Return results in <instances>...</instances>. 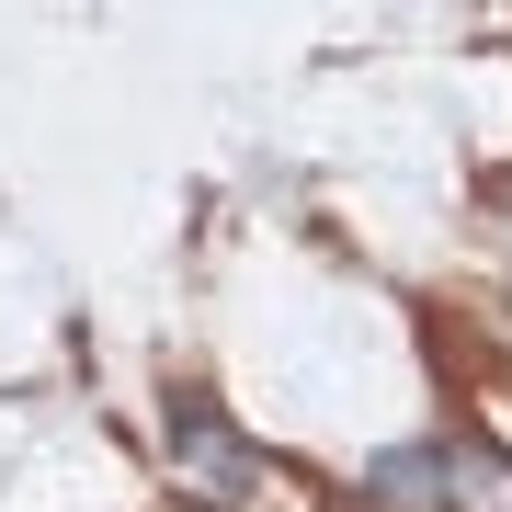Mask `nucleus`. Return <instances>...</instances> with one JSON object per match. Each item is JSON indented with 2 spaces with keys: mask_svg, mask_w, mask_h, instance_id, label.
Segmentation results:
<instances>
[{
  "mask_svg": "<svg viewBox=\"0 0 512 512\" xmlns=\"http://www.w3.org/2000/svg\"><path fill=\"white\" fill-rule=\"evenodd\" d=\"M160 444H171V490L205 501V512H251L262 490H274L262 444H239V433H228V410L205 399V387H183V399L160 410Z\"/></svg>",
  "mask_w": 512,
  "mask_h": 512,
  "instance_id": "nucleus-1",
  "label": "nucleus"
},
{
  "mask_svg": "<svg viewBox=\"0 0 512 512\" xmlns=\"http://www.w3.org/2000/svg\"><path fill=\"white\" fill-rule=\"evenodd\" d=\"M444 512H512V456L501 444H444Z\"/></svg>",
  "mask_w": 512,
  "mask_h": 512,
  "instance_id": "nucleus-2",
  "label": "nucleus"
}]
</instances>
